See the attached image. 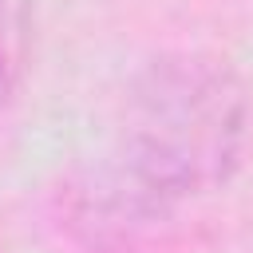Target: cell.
Here are the masks:
<instances>
[{
    "mask_svg": "<svg viewBox=\"0 0 253 253\" xmlns=\"http://www.w3.org/2000/svg\"><path fill=\"white\" fill-rule=\"evenodd\" d=\"M28 40H32L28 0H0V107L16 95V87L24 79Z\"/></svg>",
    "mask_w": 253,
    "mask_h": 253,
    "instance_id": "6da1fadb",
    "label": "cell"
}]
</instances>
